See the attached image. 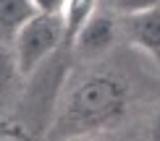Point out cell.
<instances>
[{
	"label": "cell",
	"mask_w": 160,
	"mask_h": 141,
	"mask_svg": "<svg viewBox=\"0 0 160 141\" xmlns=\"http://www.w3.org/2000/svg\"><path fill=\"white\" fill-rule=\"evenodd\" d=\"M147 136H150V141H160V110H158L155 115H152V120H150Z\"/></svg>",
	"instance_id": "30bf717a"
},
{
	"label": "cell",
	"mask_w": 160,
	"mask_h": 141,
	"mask_svg": "<svg viewBox=\"0 0 160 141\" xmlns=\"http://www.w3.org/2000/svg\"><path fill=\"white\" fill-rule=\"evenodd\" d=\"M97 13V0H68L61 13L63 26H66V42H74L76 34L84 29V24Z\"/></svg>",
	"instance_id": "8992f818"
},
{
	"label": "cell",
	"mask_w": 160,
	"mask_h": 141,
	"mask_svg": "<svg viewBox=\"0 0 160 141\" xmlns=\"http://www.w3.org/2000/svg\"><path fill=\"white\" fill-rule=\"evenodd\" d=\"M37 16L34 0H0V26H3L5 42H13V37Z\"/></svg>",
	"instance_id": "5b68a950"
},
{
	"label": "cell",
	"mask_w": 160,
	"mask_h": 141,
	"mask_svg": "<svg viewBox=\"0 0 160 141\" xmlns=\"http://www.w3.org/2000/svg\"><path fill=\"white\" fill-rule=\"evenodd\" d=\"M0 141H29L26 139L24 128L18 123H3V136H0Z\"/></svg>",
	"instance_id": "9c48e42d"
},
{
	"label": "cell",
	"mask_w": 160,
	"mask_h": 141,
	"mask_svg": "<svg viewBox=\"0 0 160 141\" xmlns=\"http://www.w3.org/2000/svg\"><path fill=\"white\" fill-rule=\"evenodd\" d=\"M129 94L118 78L108 73H97L84 81H79L63 102L61 128L71 139L76 136H95L116 125L126 115Z\"/></svg>",
	"instance_id": "6da1fadb"
},
{
	"label": "cell",
	"mask_w": 160,
	"mask_h": 141,
	"mask_svg": "<svg viewBox=\"0 0 160 141\" xmlns=\"http://www.w3.org/2000/svg\"><path fill=\"white\" fill-rule=\"evenodd\" d=\"M118 37V26H116V18L105 11H97L89 21L84 24V29L76 34V39L71 42V47L79 52V58L84 60H95V58H102L105 52L113 47Z\"/></svg>",
	"instance_id": "3957f363"
},
{
	"label": "cell",
	"mask_w": 160,
	"mask_h": 141,
	"mask_svg": "<svg viewBox=\"0 0 160 141\" xmlns=\"http://www.w3.org/2000/svg\"><path fill=\"white\" fill-rule=\"evenodd\" d=\"M68 0H34L37 13H50V16H61Z\"/></svg>",
	"instance_id": "ba28073f"
},
{
	"label": "cell",
	"mask_w": 160,
	"mask_h": 141,
	"mask_svg": "<svg viewBox=\"0 0 160 141\" xmlns=\"http://www.w3.org/2000/svg\"><path fill=\"white\" fill-rule=\"evenodd\" d=\"M121 29H123L126 42L131 47H137L139 52H144L160 68V8L123 16Z\"/></svg>",
	"instance_id": "277c9868"
},
{
	"label": "cell",
	"mask_w": 160,
	"mask_h": 141,
	"mask_svg": "<svg viewBox=\"0 0 160 141\" xmlns=\"http://www.w3.org/2000/svg\"><path fill=\"white\" fill-rule=\"evenodd\" d=\"M74 141H100V139H95V136H76Z\"/></svg>",
	"instance_id": "8fae6325"
},
{
	"label": "cell",
	"mask_w": 160,
	"mask_h": 141,
	"mask_svg": "<svg viewBox=\"0 0 160 141\" xmlns=\"http://www.w3.org/2000/svg\"><path fill=\"white\" fill-rule=\"evenodd\" d=\"M110 8L121 16H134V13H144V11H155L160 8V0H108Z\"/></svg>",
	"instance_id": "52a82bcc"
},
{
	"label": "cell",
	"mask_w": 160,
	"mask_h": 141,
	"mask_svg": "<svg viewBox=\"0 0 160 141\" xmlns=\"http://www.w3.org/2000/svg\"><path fill=\"white\" fill-rule=\"evenodd\" d=\"M66 42V26L61 16H50V13H37L29 24L13 37V60H16L18 73H32L39 68L45 58Z\"/></svg>",
	"instance_id": "7a4b0ae2"
}]
</instances>
